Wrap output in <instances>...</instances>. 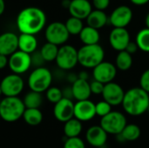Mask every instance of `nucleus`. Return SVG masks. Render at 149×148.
<instances>
[{
    "label": "nucleus",
    "mask_w": 149,
    "mask_h": 148,
    "mask_svg": "<svg viewBox=\"0 0 149 148\" xmlns=\"http://www.w3.org/2000/svg\"><path fill=\"white\" fill-rule=\"evenodd\" d=\"M31 65H35L36 68L38 67H41L44 63L45 62L44 58L42 57L40 51H34L33 53L31 54Z\"/></svg>",
    "instance_id": "obj_36"
},
{
    "label": "nucleus",
    "mask_w": 149,
    "mask_h": 148,
    "mask_svg": "<svg viewBox=\"0 0 149 148\" xmlns=\"http://www.w3.org/2000/svg\"><path fill=\"white\" fill-rule=\"evenodd\" d=\"M53 115L55 119L65 123L74 117V103L72 99L62 98L58 102L54 104Z\"/></svg>",
    "instance_id": "obj_14"
},
{
    "label": "nucleus",
    "mask_w": 149,
    "mask_h": 148,
    "mask_svg": "<svg viewBox=\"0 0 149 148\" xmlns=\"http://www.w3.org/2000/svg\"><path fill=\"white\" fill-rule=\"evenodd\" d=\"M117 67L114 64L107 61H102L93 69V79L103 84H107L115 79L117 75Z\"/></svg>",
    "instance_id": "obj_12"
},
{
    "label": "nucleus",
    "mask_w": 149,
    "mask_h": 148,
    "mask_svg": "<svg viewBox=\"0 0 149 148\" xmlns=\"http://www.w3.org/2000/svg\"><path fill=\"white\" fill-rule=\"evenodd\" d=\"M95 116V104L90 99L79 100L74 104V118L81 122L89 121Z\"/></svg>",
    "instance_id": "obj_16"
},
{
    "label": "nucleus",
    "mask_w": 149,
    "mask_h": 148,
    "mask_svg": "<svg viewBox=\"0 0 149 148\" xmlns=\"http://www.w3.org/2000/svg\"><path fill=\"white\" fill-rule=\"evenodd\" d=\"M8 65L13 73L21 75L26 72L31 66V54L17 50L9 57Z\"/></svg>",
    "instance_id": "obj_10"
},
{
    "label": "nucleus",
    "mask_w": 149,
    "mask_h": 148,
    "mask_svg": "<svg viewBox=\"0 0 149 148\" xmlns=\"http://www.w3.org/2000/svg\"><path fill=\"white\" fill-rule=\"evenodd\" d=\"M62 94H63V98L69 99H72H72H74L73 98V93H72V86H67V87L64 88L62 90Z\"/></svg>",
    "instance_id": "obj_40"
},
{
    "label": "nucleus",
    "mask_w": 149,
    "mask_h": 148,
    "mask_svg": "<svg viewBox=\"0 0 149 148\" xmlns=\"http://www.w3.org/2000/svg\"><path fill=\"white\" fill-rule=\"evenodd\" d=\"M46 15L40 8L26 7L17 17V26L21 33L38 34L45 26Z\"/></svg>",
    "instance_id": "obj_1"
},
{
    "label": "nucleus",
    "mask_w": 149,
    "mask_h": 148,
    "mask_svg": "<svg viewBox=\"0 0 149 148\" xmlns=\"http://www.w3.org/2000/svg\"><path fill=\"white\" fill-rule=\"evenodd\" d=\"M52 74L51 71L44 66L38 67L31 72L28 78V85L31 91L44 92L51 86Z\"/></svg>",
    "instance_id": "obj_5"
},
{
    "label": "nucleus",
    "mask_w": 149,
    "mask_h": 148,
    "mask_svg": "<svg viewBox=\"0 0 149 148\" xmlns=\"http://www.w3.org/2000/svg\"><path fill=\"white\" fill-rule=\"evenodd\" d=\"M70 35H79L84 28L83 20L75 17H70L65 23Z\"/></svg>",
    "instance_id": "obj_31"
},
{
    "label": "nucleus",
    "mask_w": 149,
    "mask_h": 148,
    "mask_svg": "<svg viewBox=\"0 0 149 148\" xmlns=\"http://www.w3.org/2000/svg\"><path fill=\"white\" fill-rule=\"evenodd\" d=\"M3 93H2V90H1V86H0V96L2 95Z\"/></svg>",
    "instance_id": "obj_48"
},
{
    "label": "nucleus",
    "mask_w": 149,
    "mask_h": 148,
    "mask_svg": "<svg viewBox=\"0 0 149 148\" xmlns=\"http://www.w3.org/2000/svg\"><path fill=\"white\" fill-rule=\"evenodd\" d=\"M145 23H146V27L149 28V12L147 14L146 18H145Z\"/></svg>",
    "instance_id": "obj_47"
},
{
    "label": "nucleus",
    "mask_w": 149,
    "mask_h": 148,
    "mask_svg": "<svg viewBox=\"0 0 149 148\" xmlns=\"http://www.w3.org/2000/svg\"><path fill=\"white\" fill-rule=\"evenodd\" d=\"M78 79H79L78 75L75 74V73H73V72H70V73L67 74V76H66V80H67L69 83H71V84H73Z\"/></svg>",
    "instance_id": "obj_42"
},
{
    "label": "nucleus",
    "mask_w": 149,
    "mask_h": 148,
    "mask_svg": "<svg viewBox=\"0 0 149 148\" xmlns=\"http://www.w3.org/2000/svg\"><path fill=\"white\" fill-rule=\"evenodd\" d=\"M58 51V46L49 42L45 43L40 50V53L45 62L54 61L57 58Z\"/></svg>",
    "instance_id": "obj_29"
},
{
    "label": "nucleus",
    "mask_w": 149,
    "mask_h": 148,
    "mask_svg": "<svg viewBox=\"0 0 149 148\" xmlns=\"http://www.w3.org/2000/svg\"><path fill=\"white\" fill-rule=\"evenodd\" d=\"M101 95L103 97V99L108 102L112 106H117L122 104L125 91L123 90L121 85L112 81L105 85Z\"/></svg>",
    "instance_id": "obj_13"
},
{
    "label": "nucleus",
    "mask_w": 149,
    "mask_h": 148,
    "mask_svg": "<svg viewBox=\"0 0 149 148\" xmlns=\"http://www.w3.org/2000/svg\"><path fill=\"white\" fill-rule=\"evenodd\" d=\"M141 130L139 126L135 124H127L118 136H120L123 141H134L141 137Z\"/></svg>",
    "instance_id": "obj_26"
},
{
    "label": "nucleus",
    "mask_w": 149,
    "mask_h": 148,
    "mask_svg": "<svg viewBox=\"0 0 149 148\" xmlns=\"http://www.w3.org/2000/svg\"><path fill=\"white\" fill-rule=\"evenodd\" d=\"M135 42L139 50L149 53V28H143L137 33Z\"/></svg>",
    "instance_id": "obj_30"
},
{
    "label": "nucleus",
    "mask_w": 149,
    "mask_h": 148,
    "mask_svg": "<svg viewBox=\"0 0 149 148\" xmlns=\"http://www.w3.org/2000/svg\"><path fill=\"white\" fill-rule=\"evenodd\" d=\"M104 86L105 84L93 79V81H92L90 83V88H91V92L92 94H95V95H101L102 92L104 90Z\"/></svg>",
    "instance_id": "obj_35"
},
{
    "label": "nucleus",
    "mask_w": 149,
    "mask_h": 148,
    "mask_svg": "<svg viewBox=\"0 0 149 148\" xmlns=\"http://www.w3.org/2000/svg\"><path fill=\"white\" fill-rule=\"evenodd\" d=\"M140 87L149 93V69L142 72L140 78Z\"/></svg>",
    "instance_id": "obj_37"
},
{
    "label": "nucleus",
    "mask_w": 149,
    "mask_h": 148,
    "mask_svg": "<svg viewBox=\"0 0 149 148\" xmlns=\"http://www.w3.org/2000/svg\"><path fill=\"white\" fill-rule=\"evenodd\" d=\"M127 52H129L130 54H134V53H135V52H137V51L139 50V47H138V45H137V44H136V42L134 41H130L129 43H128V44L127 45V47H126V49H125Z\"/></svg>",
    "instance_id": "obj_39"
},
{
    "label": "nucleus",
    "mask_w": 149,
    "mask_h": 148,
    "mask_svg": "<svg viewBox=\"0 0 149 148\" xmlns=\"http://www.w3.org/2000/svg\"><path fill=\"white\" fill-rule=\"evenodd\" d=\"M0 86L3 95L5 97H17L24 90V82L19 74L12 73L2 79Z\"/></svg>",
    "instance_id": "obj_9"
},
{
    "label": "nucleus",
    "mask_w": 149,
    "mask_h": 148,
    "mask_svg": "<svg viewBox=\"0 0 149 148\" xmlns=\"http://www.w3.org/2000/svg\"><path fill=\"white\" fill-rule=\"evenodd\" d=\"M79 37L83 44H99L100 40V34L99 30L89 25L84 26L79 34Z\"/></svg>",
    "instance_id": "obj_23"
},
{
    "label": "nucleus",
    "mask_w": 149,
    "mask_h": 148,
    "mask_svg": "<svg viewBox=\"0 0 149 148\" xmlns=\"http://www.w3.org/2000/svg\"><path fill=\"white\" fill-rule=\"evenodd\" d=\"M127 124V118L123 113L118 111H111L100 119V126L108 134L119 135Z\"/></svg>",
    "instance_id": "obj_6"
},
{
    "label": "nucleus",
    "mask_w": 149,
    "mask_h": 148,
    "mask_svg": "<svg viewBox=\"0 0 149 148\" xmlns=\"http://www.w3.org/2000/svg\"><path fill=\"white\" fill-rule=\"evenodd\" d=\"M58 67L63 71L73 69L78 64V50L71 44H63L58 48L55 59Z\"/></svg>",
    "instance_id": "obj_7"
},
{
    "label": "nucleus",
    "mask_w": 149,
    "mask_h": 148,
    "mask_svg": "<svg viewBox=\"0 0 149 148\" xmlns=\"http://www.w3.org/2000/svg\"><path fill=\"white\" fill-rule=\"evenodd\" d=\"M23 101L25 108H39L43 103V97L40 92L31 90L25 94Z\"/></svg>",
    "instance_id": "obj_28"
},
{
    "label": "nucleus",
    "mask_w": 149,
    "mask_h": 148,
    "mask_svg": "<svg viewBox=\"0 0 149 148\" xmlns=\"http://www.w3.org/2000/svg\"><path fill=\"white\" fill-rule=\"evenodd\" d=\"M45 36L47 42L54 44L56 45H63L69 39L70 34L65 27V24L62 22H52L46 28Z\"/></svg>",
    "instance_id": "obj_8"
},
{
    "label": "nucleus",
    "mask_w": 149,
    "mask_h": 148,
    "mask_svg": "<svg viewBox=\"0 0 149 148\" xmlns=\"http://www.w3.org/2000/svg\"><path fill=\"white\" fill-rule=\"evenodd\" d=\"M37 47L38 40L34 35L21 33L18 36V50L31 54L36 51Z\"/></svg>",
    "instance_id": "obj_22"
},
{
    "label": "nucleus",
    "mask_w": 149,
    "mask_h": 148,
    "mask_svg": "<svg viewBox=\"0 0 149 148\" xmlns=\"http://www.w3.org/2000/svg\"><path fill=\"white\" fill-rule=\"evenodd\" d=\"M72 89L73 98L77 101L89 99L92 94L90 83L88 82V80L78 79L73 84H72Z\"/></svg>",
    "instance_id": "obj_20"
},
{
    "label": "nucleus",
    "mask_w": 149,
    "mask_h": 148,
    "mask_svg": "<svg viewBox=\"0 0 149 148\" xmlns=\"http://www.w3.org/2000/svg\"><path fill=\"white\" fill-rule=\"evenodd\" d=\"M45 92H46V99L52 104H56L63 98L62 90L55 86L52 87L50 86Z\"/></svg>",
    "instance_id": "obj_32"
},
{
    "label": "nucleus",
    "mask_w": 149,
    "mask_h": 148,
    "mask_svg": "<svg viewBox=\"0 0 149 148\" xmlns=\"http://www.w3.org/2000/svg\"><path fill=\"white\" fill-rule=\"evenodd\" d=\"M95 111H96V115L102 118L112 111V106L108 102L103 99L101 101H99L97 104H95Z\"/></svg>",
    "instance_id": "obj_33"
},
{
    "label": "nucleus",
    "mask_w": 149,
    "mask_h": 148,
    "mask_svg": "<svg viewBox=\"0 0 149 148\" xmlns=\"http://www.w3.org/2000/svg\"><path fill=\"white\" fill-rule=\"evenodd\" d=\"M86 20L87 25L100 30L108 23V16L107 15L105 10L94 9L91 11Z\"/></svg>",
    "instance_id": "obj_21"
},
{
    "label": "nucleus",
    "mask_w": 149,
    "mask_h": 148,
    "mask_svg": "<svg viewBox=\"0 0 149 148\" xmlns=\"http://www.w3.org/2000/svg\"><path fill=\"white\" fill-rule=\"evenodd\" d=\"M70 3H71V0H62V6L65 8V9H68L69 6H70Z\"/></svg>",
    "instance_id": "obj_46"
},
{
    "label": "nucleus",
    "mask_w": 149,
    "mask_h": 148,
    "mask_svg": "<svg viewBox=\"0 0 149 148\" xmlns=\"http://www.w3.org/2000/svg\"><path fill=\"white\" fill-rule=\"evenodd\" d=\"M92 4L96 10H106L110 5V0H93Z\"/></svg>",
    "instance_id": "obj_38"
},
{
    "label": "nucleus",
    "mask_w": 149,
    "mask_h": 148,
    "mask_svg": "<svg viewBox=\"0 0 149 148\" xmlns=\"http://www.w3.org/2000/svg\"><path fill=\"white\" fill-rule=\"evenodd\" d=\"M25 106L17 97H5L0 101V117L6 122H15L23 117Z\"/></svg>",
    "instance_id": "obj_4"
},
{
    "label": "nucleus",
    "mask_w": 149,
    "mask_h": 148,
    "mask_svg": "<svg viewBox=\"0 0 149 148\" xmlns=\"http://www.w3.org/2000/svg\"><path fill=\"white\" fill-rule=\"evenodd\" d=\"M7 57L8 56H5L3 54H0V70L3 69L4 67H6V65H8L9 58Z\"/></svg>",
    "instance_id": "obj_41"
},
{
    "label": "nucleus",
    "mask_w": 149,
    "mask_h": 148,
    "mask_svg": "<svg viewBox=\"0 0 149 148\" xmlns=\"http://www.w3.org/2000/svg\"><path fill=\"white\" fill-rule=\"evenodd\" d=\"M5 10V2L4 0H0V16L4 12Z\"/></svg>",
    "instance_id": "obj_45"
},
{
    "label": "nucleus",
    "mask_w": 149,
    "mask_h": 148,
    "mask_svg": "<svg viewBox=\"0 0 149 148\" xmlns=\"http://www.w3.org/2000/svg\"><path fill=\"white\" fill-rule=\"evenodd\" d=\"M82 130H83L82 122L74 117L65 122L64 133L66 138L79 137Z\"/></svg>",
    "instance_id": "obj_24"
},
{
    "label": "nucleus",
    "mask_w": 149,
    "mask_h": 148,
    "mask_svg": "<svg viewBox=\"0 0 149 148\" xmlns=\"http://www.w3.org/2000/svg\"><path fill=\"white\" fill-rule=\"evenodd\" d=\"M78 77L79 79H85V80H88V78H89V74L86 71H82L80 72L79 74H78Z\"/></svg>",
    "instance_id": "obj_44"
},
{
    "label": "nucleus",
    "mask_w": 149,
    "mask_h": 148,
    "mask_svg": "<svg viewBox=\"0 0 149 148\" xmlns=\"http://www.w3.org/2000/svg\"><path fill=\"white\" fill-rule=\"evenodd\" d=\"M104 58L105 51L100 44H84L78 50L79 64L86 69H93L104 61Z\"/></svg>",
    "instance_id": "obj_3"
},
{
    "label": "nucleus",
    "mask_w": 149,
    "mask_h": 148,
    "mask_svg": "<svg viewBox=\"0 0 149 148\" xmlns=\"http://www.w3.org/2000/svg\"><path fill=\"white\" fill-rule=\"evenodd\" d=\"M121 106L128 115L141 116L148 112L149 93L141 87L131 88L125 92Z\"/></svg>",
    "instance_id": "obj_2"
},
{
    "label": "nucleus",
    "mask_w": 149,
    "mask_h": 148,
    "mask_svg": "<svg viewBox=\"0 0 149 148\" xmlns=\"http://www.w3.org/2000/svg\"><path fill=\"white\" fill-rule=\"evenodd\" d=\"M18 50V36L7 31L0 35V54L10 56Z\"/></svg>",
    "instance_id": "obj_18"
},
{
    "label": "nucleus",
    "mask_w": 149,
    "mask_h": 148,
    "mask_svg": "<svg viewBox=\"0 0 149 148\" xmlns=\"http://www.w3.org/2000/svg\"><path fill=\"white\" fill-rule=\"evenodd\" d=\"M108 133L100 126H93L89 127L86 133L87 143L93 147H101L107 141Z\"/></svg>",
    "instance_id": "obj_17"
},
{
    "label": "nucleus",
    "mask_w": 149,
    "mask_h": 148,
    "mask_svg": "<svg viewBox=\"0 0 149 148\" xmlns=\"http://www.w3.org/2000/svg\"><path fill=\"white\" fill-rule=\"evenodd\" d=\"M133 10L127 5L116 7L108 17V23L115 28H127L133 19Z\"/></svg>",
    "instance_id": "obj_11"
},
{
    "label": "nucleus",
    "mask_w": 149,
    "mask_h": 148,
    "mask_svg": "<svg viewBox=\"0 0 149 148\" xmlns=\"http://www.w3.org/2000/svg\"><path fill=\"white\" fill-rule=\"evenodd\" d=\"M130 2L137 6H142L149 3V0H130Z\"/></svg>",
    "instance_id": "obj_43"
},
{
    "label": "nucleus",
    "mask_w": 149,
    "mask_h": 148,
    "mask_svg": "<svg viewBox=\"0 0 149 148\" xmlns=\"http://www.w3.org/2000/svg\"><path fill=\"white\" fill-rule=\"evenodd\" d=\"M148 113H149V106H148Z\"/></svg>",
    "instance_id": "obj_49"
},
{
    "label": "nucleus",
    "mask_w": 149,
    "mask_h": 148,
    "mask_svg": "<svg viewBox=\"0 0 149 148\" xmlns=\"http://www.w3.org/2000/svg\"><path fill=\"white\" fill-rule=\"evenodd\" d=\"M133 65V57L132 54L127 52L126 50L118 51L116 59H115V66L118 70L126 72L128 71Z\"/></svg>",
    "instance_id": "obj_27"
},
{
    "label": "nucleus",
    "mask_w": 149,
    "mask_h": 148,
    "mask_svg": "<svg viewBox=\"0 0 149 148\" xmlns=\"http://www.w3.org/2000/svg\"><path fill=\"white\" fill-rule=\"evenodd\" d=\"M130 41V33L127 28L113 27L109 34V44L117 51H124Z\"/></svg>",
    "instance_id": "obj_15"
},
{
    "label": "nucleus",
    "mask_w": 149,
    "mask_h": 148,
    "mask_svg": "<svg viewBox=\"0 0 149 148\" xmlns=\"http://www.w3.org/2000/svg\"><path fill=\"white\" fill-rule=\"evenodd\" d=\"M22 118L27 125L36 126L43 121V113L39 108H25Z\"/></svg>",
    "instance_id": "obj_25"
},
{
    "label": "nucleus",
    "mask_w": 149,
    "mask_h": 148,
    "mask_svg": "<svg viewBox=\"0 0 149 148\" xmlns=\"http://www.w3.org/2000/svg\"><path fill=\"white\" fill-rule=\"evenodd\" d=\"M68 10L72 17L84 20L93 10V4L89 0H71Z\"/></svg>",
    "instance_id": "obj_19"
},
{
    "label": "nucleus",
    "mask_w": 149,
    "mask_h": 148,
    "mask_svg": "<svg viewBox=\"0 0 149 148\" xmlns=\"http://www.w3.org/2000/svg\"><path fill=\"white\" fill-rule=\"evenodd\" d=\"M63 148H86V144L79 137L67 138Z\"/></svg>",
    "instance_id": "obj_34"
}]
</instances>
